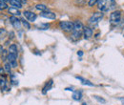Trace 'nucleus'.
<instances>
[{"mask_svg": "<svg viewBox=\"0 0 124 105\" xmlns=\"http://www.w3.org/2000/svg\"><path fill=\"white\" fill-rule=\"evenodd\" d=\"M99 0H89V2H88V5L90 6V7H93V6H94L97 2H98Z\"/></svg>", "mask_w": 124, "mask_h": 105, "instance_id": "25", "label": "nucleus"}, {"mask_svg": "<svg viewBox=\"0 0 124 105\" xmlns=\"http://www.w3.org/2000/svg\"><path fill=\"white\" fill-rule=\"evenodd\" d=\"M52 86H53V80L51 79V80H50L48 83H46L45 87L43 88V91H42V93H43V94H46L47 92H48V91H49L50 89H51V88H52Z\"/></svg>", "mask_w": 124, "mask_h": 105, "instance_id": "17", "label": "nucleus"}, {"mask_svg": "<svg viewBox=\"0 0 124 105\" xmlns=\"http://www.w3.org/2000/svg\"><path fill=\"white\" fill-rule=\"evenodd\" d=\"M1 51H3V48H2L1 46H0V53H1Z\"/></svg>", "mask_w": 124, "mask_h": 105, "instance_id": "30", "label": "nucleus"}, {"mask_svg": "<svg viewBox=\"0 0 124 105\" xmlns=\"http://www.w3.org/2000/svg\"><path fill=\"white\" fill-rule=\"evenodd\" d=\"M83 24L80 22V21H75L74 22V31L73 32H83Z\"/></svg>", "mask_w": 124, "mask_h": 105, "instance_id": "9", "label": "nucleus"}, {"mask_svg": "<svg viewBox=\"0 0 124 105\" xmlns=\"http://www.w3.org/2000/svg\"><path fill=\"white\" fill-rule=\"evenodd\" d=\"M4 69H2V68H0V75H4Z\"/></svg>", "mask_w": 124, "mask_h": 105, "instance_id": "28", "label": "nucleus"}, {"mask_svg": "<svg viewBox=\"0 0 124 105\" xmlns=\"http://www.w3.org/2000/svg\"><path fill=\"white\" fill-rule=\"evenodd\" d=\"M82 105H87V104H86V103H83V104H82Z\"/></svg>", "mask_w": 124, "mask_h": 105, "instance_id": "31", "label": "nucleus"}, {"mask_svg": "<svg viewBox=\"0 0 124 105\" xmlns=\"http://www.w3.org/2000/svg\"><path fill=\"white\" fill-rule=\"evenodd\" d=\"M11 67H12L11 64H10L8 61H6L5 64H4V70H5V72L10 74V73H11Z\"/></svg>", "mask_w": 124, "mask_h": 105, "instance_id": "20", "label": "nucleus"}, {"mask_svg": "<svg viewBox=\"0 0 124 105\" xmlns=\"http://www.w3.org/2000/svg\"><path fill=\"white\" fill-rule=\"evenodd\" d=\"M121 19V12L120 11H115L110 15V23L112 25H116L120 22Z\"/></svg>", "mask_w": 124, "mask_h": 105, "instance_id": "2", "label": "nucleus"}, {"mask_svg": "<svg viewBox=\"0 0 124 105\" xmlns=\"http://www.w3.org/2000/svg\"><path fill=\"white\" fill-rule=\"evenodd\" d=\"M6 33H7V31L5 30V29H3V28H0V38L4 37Z\"/></svg>", "mask_w": 124, "mask_h": 105, "instance_id": "24", "label": "nucleus"}, {"mask_svg": "<svg viewBox=\"0 0 124 105\" xmlns=\"http://www.w3.org/2000/svg\"><path fill=\"white\" fill-rule=\"evenodd\" d=\"M8 53L9 54H13V55H18V49H17V46L16 44H12V45L9 47L8 49Z\"/></svg>", "mask_w": 124, "mask_h": 105, "instance_id": "13", "label": "nucleus"}, {"mask_svg": "<svg viewBox=\"0 0 124 105\" xmlns=\"http://www.w3.org/2000/svg\"><path fill=\"white\" fill-rule=\"evenodd\" d=\"M7 8H8L7 3L3 2L2 0H0V11H1V10H5V9H7Z\"/></svg>", "mask_w": 124, "mask_h": 105, "instance_id": "22", "label": "nucleus"}, {"mask_svg": "<svg viewBox=\"0 0 124 105\" xmlns=\"http://www.w3.org/2000/svg\"><path fill=\"white\" fill-rule=\"evenodd\" d=\"M83 34H84V38L85 39H89L93 36V30L89 27H84L83 29Z\"/></svg>", "mask_w": 124, "mask_h": 105, "instance_id": "10", "label": "nucleus"}, {"mask_svg": "<svg viewBox=\"0 0 124 105\" xmlns=\"http://www.w3.org/2000/svg\"><path fill=\"white\" fill-rule=\"evenodd\" d=\"M82 97V92L81 91H75L73 95V98L75 100H80Z\"/></svg>", "mask_w": 124, "mask_h": 105, "instance_id": "14", "label": "nucleus"}, {"mask_svg": "<svg viewBox=\"0 0 124 105\" xmlns=\"http://www.w3.org/2000/svg\"><path fill=\"white\" fill-rule=\"evenodd\" d=\"M59 27L64 32H73L74 31V22L71 21H60L59 22Z\"/></svg>", "mask_w": 124, "mask_h": 105, "instance_id": "3", "label": "nucleus"}, {"mask_svg": "<svg viewBox=\"0 0 124 105\" xmlns=\"http://www.w3.org/2000/svg\"><path fill=\"white\" fill-rule=\"evenodd\" d=\"M77 78L79 79V80H81V83L83 84V85H88V86H93V84L91 82V81H89V80H87V79H84V78H82V77H80V76H77Z\"/></svg>", "mask_w": 124, "mask_h": 105, "instance_id": "18", "label": "nucleus"}, {"mask_svg": "<svg viewBox=\"0 0 124 105\" xmlns=\"http://www.w3.org/2000/svg\"><path fill=\"white\" fill-rule=\"evenodd\" d=\"M7 60H8V62L11 64L12 68H16V67H17V56L8 53Z\"/></svg>", "mask_w": 124, "mask_h": 105, "instance_id": "5", "label": "nucleus"}, {"mask_svg": "<svg viewBox=\"0 0 124 105\" xmlns=\"http://www.w3.org/2000/svg\"><path fill=\"white\" fill-rule=\"evenodd\" d=\"M40 16H42V17H44V18H47V19H52V20H54V19H55L56 18V15L54 13H53V12H51V11H46V12H42L41 14H40Z\"/></svg>", "mask_w": 124, "mask_h": 105, "instance_id": "8", "label": "nucleus"}, {"mask_svg": "<svg viewBox=\"0 0 124 105\" xmlns=\"http://www.w3.org/2000/svg\"><path fill=\"white\" fill-rule=\"evenodd\" d=\"M40 26H41V30H47L50 27V24H41L38 27H40Z\"/></svg>", "mask_w": 124, "mask_h": 105, "instance_id": "26", "label": "nucleus"}, {"mask_svg": "<svg viewBox=\"0 0 124 105\" xmlns=\"http://www.w3.org/2000/svg\"><path fill=\"white\" fill-rule=\"evenodd\" d=\"M82 35V32H73L72 35H71V38L72 40L76 41V40H78L80 38V36Z\"/></svg>", "mask_w": 124, "mask_h": 105, "instance_id": "16", "label": "nucleus"}, {"mask_svg": "<svg viewBox=\"0 0 124 105\" xmlns=\"http://www.w3.org/2000/svg\"><path fill=\"white\" fill-rule=\"evenodd\" d=\"M103 16H104V15H103L102 12L93 13V15H91V17L89 18V23L90 24H96L103 18Z\"/></svg>", "mask_w": 124, "mask_h": 105, "instance_id": "4", "label": "nucleus"}, {"mask_svg": "<svg viewBox=\"0 0 124 105\" xmlns=\"http://www.w3.org/2000/svg\"><path fill=\"white\" fill-rule=\"evenodd\" d=\"M10 4H11V7L18 9V10L22 8V3H20L18 0H10Z\"/></svg>", "mask_w": 124, "mask_h": 105, "instance_id": "12", "label": "nucleus"}, {"mask_svg": "<svg viewBox=\"0 0 124 105\" xmlns=\"http://www.w3.org/2000/svg\"><path fill=\"white\" fill-rule=\"evenodd\" d=\"M10 21H11V24L13 25V27L16 29V30H21V27H22V23H21V20L18 19L16 16H12L10 18Z\"/></svg>", "mask_w": 124, "mask_h": 105, "instance_id": "6", "label": "nucleus"}, {"mask_svg": "<svg viewBox=\"0 0 124 105\" xmlns=\"http://www.w3.org/2000/svg\"><path fill=\"white\" fill-rule=\"evenodd\" d=\"M23 15H24V17H25L26 19H28L30 22L35 21V19H36V17H37V15H35V14H33L32 12H30V11H25V12L23 13Z\"/></svg>", "mask_w": 124, "mask_h": 105, "instance_id": "7", "label": "nucleus"}, {"mask_svg": "<svg viewBox=\"0 0 124 105\" xmlns=\"http://www.w3.org/2000/svg\"><path fill=\"white\" fill-rule=\"evenodd\" d=\"M0 87L2 91L7 89V80L5 78H0Z\"/></svg>", "mask_w": 124, "mask_h": 105, "instance_id": "19", "label": "nucleus"}, {"mask_svg": "<svg viewBox=\"0 0 124 105\" xmlns=\"http://www.w3.org/2000/svg\"><path fill=\"white\" fill-rule=\"evenodd\" d=\"M78 56H79V57H82V56H83V52H82V51H78Z\"/></svg>", "mask_w": 124, "mask_h": 105, "instance_id": "27", "label": "nucleus"}, {"mask_svg": "<svg viewBox=\"0 0 124 105\" xmlns=\"http://www.w3.org/2000/svg\"><path fill=\"white\" fill-rule=\"evenodd\" d=\"M97 101H99V102H101V103H105L106 102V100L104 99V98H102V97H97V96H94L93 97Z\"/></svg>", "mask_w": 124, "mask_h": 105, "instance_id": "23", "label": "nucleus"}, {"mask_svg": "<svg viewBox=\"0 0 124 105\" xmlns=\"http://www.w3.org/2000/svg\"><path fill=\"white\" fill-rule=\"evenodd\" d=\"M21 23H22V25L26 28V29H31V25L28 23V21H26L25 19H23V20H21Z\"/></svg>", "mask_w": 124, "mask_h": 105, "instance_id": "21", "label": "nucleus"}, {"mask_svg": "<svg viewBox=\"0 0 124 105\" xmlns=\"http://www.w3.org/2000/svg\"><path fill=\"white\" fill-rule=\"evenodd\" d=\"M8 12H9V14H11L13 16H16V17H17V16H19V15H21V13H20V11L18 9L13 8V7H10L8 9Z\"/></svg>", "mask_w": 124, "mask_h": 105, "instance_id": "11", "label": "nucleus"}, {"mask_svg": "<svg viewBox=\"0 0 124 105\" xmlns=\"http://www.w3.org/2000/svg\"><path fill=\"white\" fill-rule=\"evenodd\" d=\"M3 2H5V3H7V2H10V0H2Z\"/></svg>", "mask_w": 124, "mask_h": 105, "instance_id": "29", "label": "nucleus"}, {"mask_svg": "<svg viewBox=\"0 0 124 105\" xmlns=\"http://www.w3.org/2000/svg\"><path fill=\"white\" fill-rule=\"evenodd\" d=\"M115 6H116L115 0H99L97 2V8L102 13L111 11L112 9L115 8Z\"/></svg>", "mask_w": 124, "mask_h": 105, "instance_id": "1", "label": "nucleus"}, {"mask_svg": "<svg viewBox=\"0 0 124 105\" xmlns=\"http://www.w3.org/2000/svg\"><path fill=\"white\" fill-rule=\"evenodd\" d=\"M35 9L40 11L41 13L48 11V7H47L46 5H44V4H37V5H35Z\"/></svg>", "mask_w": 124, "mask_h": 105, "instance_id": "15", "label": "nucleus"}]
</instances>
